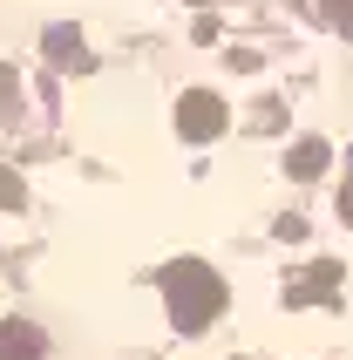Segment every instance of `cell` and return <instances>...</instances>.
<instances>
[{
    "label": "cell",
    "mask_w": 353,
    "mask_h": 360,
    "mask_svg": "<svg viewBox=\"0 0 353 360\" xmlns=\"http://www.w3.org/2000/svg\"><path fill=\"white\" fill-rule=\"evenodd\" d=\"M333 20H340V27H353V0H333Z\"/></svg>",
    "instance_id": "6da1fadb"
}]
</instances>
